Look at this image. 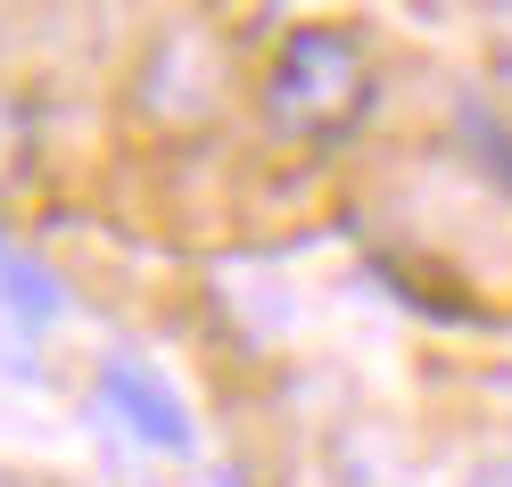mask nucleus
<instances>
[{"label":"nucleus","instance_id":"obj_5","mask_svg":"<svg viewBox=\"0 0 512 487\" xmlns=\"http://www.w3.org/2000/svg\"><path fill=\"white\" fill-rule=\"evenodd\" d=\"M463 124H471V133H463V141H471V157H479V166H488V174L512 190V133H504L488 108H463Z\"/></svg>","mask_w":512,"mask_h":487},{"label":"nucleus","instance_id":"obj_6","mask_svg":"<svg viewBox=\"0 0 512 487\" xmlns=\"http://www.w3.org/2000/svg\"><path fill=\"white\" fill-rule=\"evenodd\" d=\"M471 487H512V463H488V471H471Z\"/></svg>","mask_w":512,"mask_h":487},{"label":"nucleus","instance_id":"obj_1","mask_svg":"<svg viewBox=\"0 0 512 487\" xmlns=\"http://www.w3.org/2000/svg\"><path fill=\"white\" fill-rule=\"evenodd\" d=\"M380 67L356 25H298L281 34V50L265 58V83H256V116H265L273 141L290 149H331L372 116Z\"/></svg>","mask_w":512,"mask_h":487},{"label":"nucleus","instance_id":"obj_4","mask_svg":"<svg viewBox=\"0 0 512 487\" xmlns=\"http://www.w3.org/2000/svg\"><path fill=\"white\" fill-rule=\"evenodd\" d=\"M25 166H34V116H25L9 91H0V190H9Z\"/></svg>","mask_w":512,"mask_h":487},{"label":"nucleus","instance_id":"obj_2","mask_svg":"<svg viewBox=\"0 0 512 487\" xmlns=\"http://www.w3.org/2000/svg\"><path fill=\"white\" fill-rule=\"evenodd\" d=\"M100 388H108V405L133 421V430H141L157 454H182V446H190V413H182V397L141 364V355H108V364H100Z\"/></svg>","mask_w":512,"mask_h":487},{"label":"nucleus","instance_id":"obj_3","mask_svg":"<svg viewBox=\"0 0 512 487\" xmlns=\"http://www.w3.org/2000/svg\"><path fill=\"white\" fill-rule=\"evenodd\" d=\"M0 298H9L17 322H50L58 306H67V298H58V281L34 265V256H17L9 240H0Z\"/></svg>","mask_w":512,"mask_h":487}]
</instances>
